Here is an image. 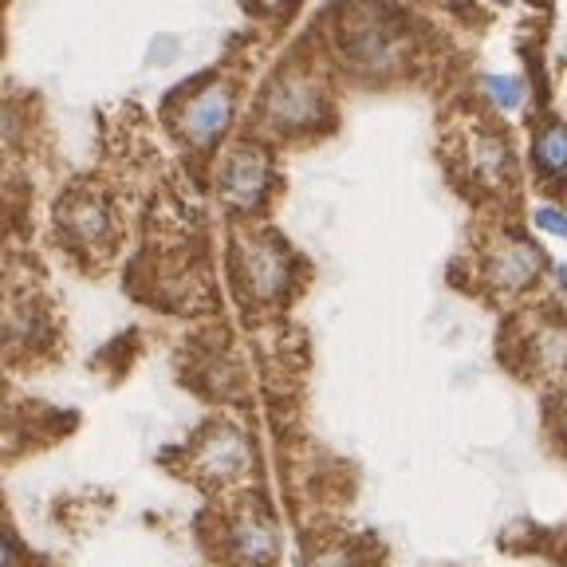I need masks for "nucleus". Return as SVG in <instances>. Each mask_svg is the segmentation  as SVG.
<instances>
[{"label":"nucleus","instance_id":"obj_1","mask_svg":"<svg viewBox=\"0 0 567 567\" xmlns=\"http://www.w3.org/2000/svg\"><path fill=\"white\" fill-rule=\"evenodd\" d=\"M268 186H272V162L260 146L252 142H240L225 154V166L217 174V189H221V202L237 213H252L265 205Z\"/></svg>","mask_w":567,"mask_h":567},{"label":"nucleus","instance_id":"obj_2","mask_svg":"<svg viewBox=\"0 0 567 567\" xmlns=\"http://www.w3.org/2000/svg\"><path fill=\"white\" fill-rule=\"evenodd\" d=\"M288 248L276 237H240L237 240V280L252 300H280L288 292Z\"/></svg>","mask_w":567,"mask_h":567},{"label":"nucleus","instance_id":"obj_3","mask_svg":"<svg viewBox=\"0 0 567 567\" xmlns=\"http://www.w3.org/2000/svg\"><path fill=\"white\" fill-rule=\"evenodd\" d=\"M319 118H323V91L292 71V75H280L272 87L265 91V123L280 134H303L316 131Z\"/></svg>","mask_w":567,"mask_h":567},{"label":"nucleus","instance_id":"obj_4","mask_svg":"<svg viewBox=\"0 0 567 567\" xmlns=\"http://www.w3.org/2000/svg\"><path fill=\"white\" fill-rule=\"evenodd\" d=\"M252 465V453L237 425H213L194 450V473L205 485H233Z\"/></svg>","mask_w":567,"mask_h":567},{"label":"nucleus","instance_id":"obj_5","mask_svg":"<svg viewBox=\"0 0 567 567\" xmlns=\"http://www.w3.org/2000/svg\"><path fill=\"white\" fill-rule=\"evenodd\" d=\"M229 118H233V87L229 83H213V87H205L202 95H194L186 103V111L177 118V131H182V138L189 146L205 151V146H213V142L229 131Z\"/></svg>","mask_w":567,"mask_h":567},{"label":"nucleus","instance_id":"obj_6","mask_svg":"<svg viewBox=\"0 0 567 567\" xmlns=\"http://www.w3.org/2000/svg\"><path fill=\"white\" fill-rule=\"evenodd\" d=\"M540 272H544V257L524 237H501L485 252V276L508 296L532 288V284L540 280Z\"/></svg>","mask_w":567,"mask_h":567},{"label":"nucleus","instance_id":"obj_7","mask_svg":"<svg viewBox=\"0 0 567 567\" xmlns=\"http://www.w3.org/2000/svg\"><path fill=\"white\" fill-rule=\"evenodd\" d=\"M233 556L245 567H272L276 559V528L265 513L248 508L245 516L233 520Z\"/></svg>","mask_w":567,"mask_h":567},{"label":"nucleus","instance_id":"obj_8","mask_svg":"<svg viewBox=\"0 0 567 567\" xmlns=\"http://www.w3.org/2000/svg\"><path fill=\"white\" fill-rule=\"evenodd\" d=\"M465 162L470 169L477 174V182L485 186H505L508 177H513V151H508V142L493 131H473L470 142H465Z\"/></svg>","mask_w":567,"mask_h":567},{"label":"nucleus","instance_id":"obj_9","mask_svg":"<svg viewBox=\"0 0 567 567\" xmlns=\"http://www.w3.org/2000/svg\"><path fill=\"white\" fill-rule=\"evenodd\" d=\"M68 237L83 248H99L111 237V209L99 197H80L68 209Z\"/></svg>","mask_w":567,"mask_h":567},{"label":"nucleus","instance_id":"obj_10","mask_svg":"<svg viewBox=\"0 0 567 567\" xmlns=\"http://www.w3.org/2000/svg\"><path fill=\"white\" fill-rule=\"evenodd\" d=\"M532 158H536V169L544 177H567V126L551 123L548 131H540V138L532 146Z\"/></svg>","mask_w":567,"mask_h":567},{"label":"nucleus","instance_id":"obj_11","mask_svg":"<svg viewBox=\"0 0 567 567\" xmlns=\"http://www.w3.org/2000/svg\"><path fill=\"white\" fill-rule=\"evenodd\" d=\"M481 87H485V95L493 99L501 111H520V103H524V83L516 80V75H485L481 80Z\"/></svg>","mask_w":567,"mask_h":567},{"label":"nucleus","instance_id":"obj_12","mask_svg":"<svg viewBox=\"0 0 567 567\" xmlns=\"http://www.w3.org/2000/svg\"><path fill=\"white\" fill-rule=\"evenodd\" d=\"M532 225H536L540 233H548V237L567 240V209H559V205H536Z\"/></svg>","mask_w":567,"mask_h":567},{"label":"nucleus","instance_id":"obj_13","mask_svg":"<svg viewBox=\"0 0 567 567\" xmlns=\"http://www.w3.org/2000/svg\"><path fill=\"white\" fill-rule=\"evenodd\" d=\"M556 410H559V422H564V434H567V386L559 390V402H556Z\"/></svg>","mask_w":567,"mask_h":567},{"label":"nucleus","instance_id":"obj_14","mask_svg":"<svg viewBox=\"0 0 567 567\" xmlns=\"http://www.w3.org/2000/svg\"><path fill=\"white\" fill-rule=\"evenodd\" d=\"M268 9H284V4H292V0H265Z\"/></svg>","mask_w":567,"mask_h":567}]
</instances>
